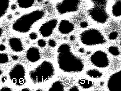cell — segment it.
I'll use <instances>...</instances> for the list:
<instances>
[{
    "instance_id": "obj_1",
    "label": "cell",
    "mask_w": 121,
    "mask_h": 91,
    "mask_svg": "<svg viewBox=\"0 0 121 91\" xmlns=\"http://www.w3.org/2000/svg\"><path fill=\"white\" fill-rule=\"evenodd\" d=\"M57 60L60 68L67 72H79L83 68L81 60L71 51L70 46L67 44L61 45L58 49Z\"/></svg>"
},
{
    "instance_id": "obj_2",
    "label": "cell",
    "mask_w": 121,
    "mask_h": 91,
    "mask_svg": "<svg viewBox=\"0 0 121 91\" xmlns=\"http://www.w3.org/2000/svg\"><path fill=\"white\" fill-rule=\"evenodd\" d=\"M45 13L42 9L33 10L22 15L13 23L12 28L15 31L20 33L29 32L36 22L44 16Z\"/></svg>"
},
{
    "instance_id": "obj_3",
    "label": "cell",
    "mask_w": 121,
    "mask_h": 91,
    "mask_svg": "<svg viewBox=\"0 0 121 91\" xmlns=\"http://www.w3.org/2000/svg\"><path fill=\"white\" fill-rule=\"evenodd\" d=\"M52 64L47 61H44L31 71L29 74L32 81L35 83L44 82L51 78L54 74Z\"/></svg>"
},
{
    "instance_id": "obj_4",
    "label": "cell",
    "mask_w": 121,
    "mask_h": 91,
    "mask_svg": "<svg viewBox=\"0 0 121 91\" xmlns=\"http://www.w3.org/2000/svg\"><path fill=\"white\" fill-rule=\"evenodd\" d=\"M80 38L82 43L87 46L103 44L106 42V39L101 32L95 28L86 30L81 33Z\"/></svg>"
},
{
    "instance_id": "obj_5",
    "label": "cell",
    "mask_w": 121,
    "mask_h": 91,
    "mask_svg": "<svg viewBox=\"0 0 121 91\" xmlns=\"http://www.w3.org/2000/svg\"><path fill=\"white\" fill-rule=\"evenodd\" d=\"M80 0H61L56 3L55 8L60 15L76 12L79 8Z\"/></svg>"
},
{
    "instance_id": "obj_6",
    "label": "cell",
    "mask_w": 121,
    "mask_h": 91,
    "mask_svg": "<svg viewBox=\"0 0 121 91\" xmlns=\"http://www.w3.org/2000/svg\"><path fill=\"white\" fill-rule=\"evenodd\" d=\"M25 71L23 66L18 64L14 65L9 73L11 81L18 86L23 85L25 82Z\"/></svg>"
},
{
    "instance_id": "obj_7",
    "label": "cell",
    "mask_w": 121,
    "mask_h": 91,
    "mask_svg": "<svg viewBox=\"0 0 121 91\" xmlns=\"http://www.w3.org/2000/svg\"><path fill=\"white\" fill-rule=\"evenodd\" d=\"M89 15L95 21L100 23L106 22L108 18V16L104 8L95 6L88 9Z\"/></svg>"
},
{
    "instance_id": "obj_8",
    "label": "cell",
    "mask_w": 121,
    "mask_h": 91,
    "mask_svg": "<svg viewBox=\"0 0 121 91\" xmlns=\"http://www.w3.org/2000/svg\"><path fill=\"white\" fill-rule=\"evenodd\" d=\"M90 59L92 63L98 67H105L109 64L107 55L102 51L96 52L91 55Z\"/></svg>"
},
{
    "instance_id": "obj_9",
    "label": "cell",
    "mask_w": 121,
    "mask_h": 91,
    "mask_svg": "<svg viewBox=\"0 0 121 91\" xmlns=\"http://www.w3.org/2000/svg\"><path fill=\"white\" fill-rule=\"evenodd\" d=\"M57 24V20L55 18L50 19L43 24L39 29L41 34L44 37H47L52 33Z\"/></svg>"
},
{
    "instance_id": "obj_10",
    "label": "cell",
    "mask_w": 121,
    "mask_h": 91,
    "mask_svg": "<svg viewBox=\"0 0 121 91\" xmlns=\"http://www.w3.org/2000/svg\"><path fill=\"white\" fill-rule=\"evenodd\" d=\"M109 90L111 91H120L121 90V71L112 75L108 83Z\"/></svg>"
},
{
    "instance_id": "obj_11",
    "label": "cell",
    "mask_w": 121,
    "mask_h": 91,
    "mask_svg": "<svg viewBox=\"0 0 121 91\" xmlns=\"http://www.w3.org/2000/svg\"><path fill=\"white\" fill-rule=\"evenodd\" d=\"M74 26L70 21L65 19L61 20L58 25L59 32L62 34H67L72 32L74 29Z\"/></svg>"
},
{
    "instance_id": "obj_12",
    "label": "cell",
    "mask_w": 121,
    "mask_h": 91,
    "mask_svg": "<svg viewBox=\"0 0 121 91\" xmlns=\"http://www.w3.org/2000/svg\"><path fill=\"white\" fill-rule=\"evenodd\" d=\"M9 42L11 48L14 51L19 52L23 50V47L22 42L20 38L13 37L10 38Z\"/></svg>"
},
{
    "instance_id": "obj_13",
    "label": "cell",
    "mask_w": 121,
    "mask_h": 91,
    "mask_svg": "<svg viewBox=\"0 0 121 91\" xmlns=\"http://www.w3.org/2000/svg\"><path fill=\"white\" fill-rule=\"evenodd\" d=\"M26 57L30 61L34 62L38 60L40 58V54L39 49L35 47L29 49L26 52Z\"/></svg>"
},
{
    "instance_id": "obj_14",
    "label": "cell",
    "mask_w": 121,
    "mask_h": 91,
    "mask_svg": "<svg viewBox=\"0 0 121 91\" xmlns=\"http://www.w3.org/2000/svg\"><path fill=\"white\" fill-rule=\"evenodd\" d=\"M113 15L116 17H118L121 15V1L117 0L114 4L112 8Z\"/></svg>"
},
{
    "instance_id": "obj_15",
    "label": "cell",
    "mask_w": 121,
    "mask_h": 91,
    "mask_svg": "<svg viewBox=\"0 0 121 91\" xmlns=\"http://www.w3.org/2000/svg\"><path fill=\"white\" fill-rule=\"evenodd\" d=\"M9 0H0V18L6 13L9 8Z\"/></svg>"
},
{
    "instance_id": "obj_16",
    "label": "cell",
    "mask_w": 121,
    "mask_h": 91,
    "mask_svg": "<svg viewBox=\"0 0 121 91\" xmlns=\"http://www.w3.org/2000/svg\"><path fill=\"white\" fill-rule=\"evenodd\" d=\"M35 0H17L19 6L23 9L28 8L32 7L34 4Z\"/></svg>"
},
{
    "instance_id": "obj_17",
    "label": "cell",
    "mask_w": 121,
    "mask_h": 91,
    "mask_svg": "<svg viewBox=\"0 0 121 91\" xmlns=\"http://www.w3.org/2000/svg\"><path fill=\"white\" fill-rule=\"evenodd\" d=\"M64 88L62 83L59 81L54 82L48 90L49 91H60L64 90Z\"/></svg>"
},
{
    "instance_id": "obj_18",
    "label": "cell",
    "mask_w": 121,
    "mask_h": 91,
    "mask_svg": "<svg viewBox=\"0 0 121 91\" xmlns=\"http://www.w3.org/2000/svg\"><path fill=\"white\" fill-rule=\"evenodd\" d=\"M87 75L92 77L97 78L100 77L102 75V73L99 71L95 69H91L86 72Z\"/></svg>"
},
{
    "instance_id": "obj_19",
    "label": "cell",
    "mask_w": 121,
    "mask_h": 91,
    "mask_svg": "<svg viewBox=\"0 0 121 91\" xmlns=\"http://www.w3.org/2000/svg\"><path fill=\"white\" fill-rule=\"evenodd\" d=\"M79 83L82 87L87 88L93 85L92 82L88 80L81 79L79 81Z\"/></svg>"
},
{
    "instance_id": "obj_20",
    "label": "cell",
    "mask_w": 121,
    "mask_h": 91,
    "mask_svg": "<svg viewBox=\"0 0 121 91\" xmlns=\"http://www.w3.org/2000/svg\"><path fill=\"white\" fill-rule=\"evenodd\" d=\"M109 52L112 55L115 56H117L120 55V52L118 48L115 46L110 47L108 49Z\"/></svg>"
},
{
    "instance_id": "obj_21",
    "label": "cell",
    "mask_w": 121,
    "mask_h": 91,
    "mask_svg": "<svg viewBox=\"0 0 121 91\" xmlns=\"http://www.w3.org/2000/svg\"><path fill=\"white\" fill-rule=\"evenodd\" d=\"M9 60L8 55L5 53L0 54V64H3L7 63Z\"/></svg>"
},
{
    "instance_id": "obj_22",
    "label": "cell",
    "mask_w": 121,
    "mask_h": 91,
    "mask_svg": "<svg viewBox=\"0 0 121 91\" xmlns=\"http://www.w3.org/2000/svg\"><path fill=\"white\" fill-rule=\"evenodd\" d=\"M118 36V34L117 32H113L109 34L108 37L110 39L113 40L116 39Z\"/></svg>"
},
{
    "instance_id": "obj_23",
    "label": "cell",
    "mask_w": 121,
    "mask_h": 91,
    "mask_svg": "<svg viewBox=\"0 0 121 91\" xmlns=\"http://www.w3.org/2000/svg\"><path fill=\"white\" fill-rule=\"evenodd\" d=\"M38 45L41 47H45L46 45L45 41L43 39H40L38 41Z\"/></svg>"
},
{
    "instance_id": "obj_24",
    "label": "cell",
    "mask_w": 121,
    "mask_h": 91,
    "mask_svg": "<svg viewBox=\"0 0 121 91\" xmlns=\"http://www.w3.org/2000/svg\"><path fill=\"white\" fill-rule=\"evenodd\" d=\"M49 46L52 47H55L56 45V43L55 41L53 39H49L48 41Z\"/></svg>"
},
{
    "instance_id": "obj_25",
    "label": "cell",
    "mask_w": 121,
    "mask_h": 91,
    "mask_svg": "<svg viewBox=\"0 0 121 91\" xmlns=\"http://www.w3.org/2000/svg\"><path fill=\"white\" fill-rule=\"evenodd\" d=\"M92 2L98 4H103L107 0H90Z\"/></svg>"
},
{
    "instance_id": "obj_26",
    "label": "cell",
    "mask_w": 121,
    "mask_h": 91,
    "mask_svg": "<svg viewBox=\"0 0 121 91\" xmlns=\"http://www.w3.org/2000/svg\"><path fill=\"white\" fill-rule=\"evenodd\" d=\"M37 37L38 36L37 34L34 32H31L29 35L30 38L32 40L36 39L37 38Z\"/></svg>"
},
{
    "instance_id": "obj_27",
    "label": "cell",
    "mask_w": 121,
    "mask_h": 91,
    "mask_svg": "<svg viewBox=\"0 0 121 91\" xmlns=\"http://www.w3.org/2000/svg\"><path fill=\"white\" fill-rule=\"evenodd\" d=\"M88 25V23L86 21H82L81 22L80 24V26L82 28L86 27Z\"/></svg>"
},
{
    "instance_id": "obj_28",
    "label": "cell",
    "mask_w": 121,
    "mask_h": 91,
    "mask_svg": "<svg viewBox=\"0 0 121 91\" xmlns=\"http://www.w3.org/2000/svg\"><path fill=\"white\" fill-rule=\"evenodd\" d=\"M1 91H11L12 90L10 88L6 87H4L2 88L0 90Z\"/></svg>"
},
{
    "instance_id": "obj_29",
    "label": "cell",
    "mask_w": 121,
    "mask_h": 91,
    "mask_svg": "<svg viewBox=\"0 0 121 91\" xmlns=\"http://www.w3.org/2000/svg\"><path fill=\"white\" fill-rule=\"evenodd\" d=\"M69 91H79L78 88L76 86H74L71 88L69 90Z\"/></svg>"
},
{
    "instance_id": "obj_30",
    "label": "cell",
    "mask_w": 121,
    "mask_h": 91,
    "mask_svg": "<svg viewBox=\"0 0 121 91\" xmlns=\"http://www.w3.org/2000/svg\"><path fill=\"white\" fill-rule=\"evenodd\" d=\"M5 48L6 46L4 45L3 44L0 45V51H3L5 50Z\"/></svg>"
},
{
    "instance_id": "obj_31",
    "label": "cell",
    "mask_w": 121,
    "mask_h": 91,
    "mask_svg": "<svg viewBox=\"0 0 121 91\" xmlns=\"http://www.w3.org/2000/svg\"><path fill=\"white\" fill-rule=\"evenodd\" d=\"M17 8V6L16 5L13 4H12L11 6V9L13 10L16 9Z\"/></svg>"
},
{
    "instance_id": "obj_32",
    "label": "cell",
    "mask_w": 121,
    "mask_h": 91,
    "mask_svg": "<svg viewBox=\"0 0 121 91\" xmlns=\"http://www.w3.org/2000/svg\"><path fill=\"white\" fill-rule=\"evenodd\" d=\"M7 79V77H5L4 76L2 77L1 79V81L3 82H5Z\"/></svg>"
},
{
    "instance_id": "obj_33",
    "label": "cell",
    "mask_w": 121,
    "mask_h": 91,
    "mask_svg": "<svg viewBox=\"0 0 121 91\" xmlns=\"http://www.w3.org/2000/svg\"><path fill=\"white\" fill-rule=\"evenodd\" d=\"M12 58L14 60L17 59L18 58V57L16 56H13L12 57Z\"/></svg>"
},
{
    "instance_id": "obj_34",
    "label": "cell",
    "mask_w": 121,
    "mask_h": 91,
    "mask_svg": "<svg viewBox=\"0 0 121 91\" xmlns=\"http://www.w3.org/2000/svg\"><path fill=\"white\" fill-rule=\"evenodd\" d=\"M75 37L73 35H72L70 36V40L71 41H73L75 39Z\"/></svg>"
},
{
    "instance_id": "obj_35",
    "label": "cell",
    "mask_w": 121,
    "mask_h": 91,
    "mask_svg": "<svg viewBox=\"0 0 121 91\" xmlns=\"http://www.w3.org/2000/svg\"><path fill=\"white\" fill-rule=\"evenodd\" d=\"M22 91H29L30 90L29 89L26 88H25L23 89L22 90Z\"/></svg>"
},
{
    "instance_id": "obj_36",
    "label": "cell",
    "mask_w": 121,
    "mask_h": 91,
    "mask_svg": "<svg viewBox=\"0 0 121 91\" xmlns=\"http://www.w3.org/2000/svg\"><path fill=\"white\" fill-rule=\"evenodd\" d=\"M3 33V30L0 27V38L1 37Z\"/></svg>"
},
{
    "instance_id": "obj_37",
    "label": "cell",
    "mask_w": 121,
    "mask_h": 91,
    "mask_svg": "<svg viewBox=\"0 0 121 91\" xmlns=\"http://www.w3.org/2000/svg\"><path fill=\"white\" fill-rule=\"evenodd\" d=\"M12 15H9L8 17V18L10 19L12 18Z\"/></svg>"
},
{
    "instance_id": "obj_38",
    "label": "cell",
    "mask_w": 121,
    "mask_h": 91,
    "mask_svg": "<svg viewBox=\"0 0 121 91\" xmlns=\"http://www.w3.org/2000/svg\"><path fill=\"white\" fill-rule=\"evenodd\" d=\"M2 72V69L0 68V75H1Z\"/></svg>"
}]
</instances>
